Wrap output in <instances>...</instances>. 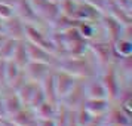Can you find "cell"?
<instances>
[{
	"label": "cell",
	"mask_w": 132,
	"mask_h": 126,
	"mask_svg": "<svg viewBox=\"0 0 132 126\" xmlns=\"http://www.w3.org/2000/svg\"><path fill=\"white\" fill-rule=\"evenodd\" d=\"M55 68H60L64 71L73 74L77 79H89L94 77L96 74H100L101 68L98 65V62L95 61L94 55L90 54V51L88 49V52L79 56H62L58 58Z\"/></svg>",
	"instance_id": "cell-1"
},
{
	"label": "cell",
	"mask_w": 132,
	"mask_h": 126,
	"mask_svg": "<svg viewBox=\"0 0 132 126\" xmlns=\"http://www.w3.org/2000/svg\"><path fill=\"white\" fill-rule=\"evenodd\" d=\"M100 79H101L104 88L107 90V98L113 102L117 96H119L122 86H120V79H119V73L116 68V62H111L102 68L100 71Z\"/></svg>",
	"instance_id": "cell-2"
},
{
	"label": "cell",
	"mask_w": 132,
	"mask_h": 126,
	"mask_svg": "<svg viewBox=\"0 0 132 126\" xmlns=\"http://www.w3.org/2000/svg\"><path fill=\"white\" fill-rule=\"evenodd\" d=\"M89 51L90 54L94 55V58L98 62L101 70L108 64L116 62L113 45L108 40H92V42H89Z\"/></svg>",
	"instance_id": "cell-3"
},
{
	"label": "cell",
	"mask_w": 132,
	"mask_h": 126,
	"mask_svg": "<svg viewBox=\"0 0 132 126\" xmlns=\"http://www.w3.org/2000/svg\"><path fill=\"white\" fill-rule=\"evenodd\" d=\"M13 13H15L18 18L22 19L25 24L37 25V24L45 22L43 19L39 18V15L36 13L33 5L30 3V0H16L15 5H13Z\"/></svg>",
	"instance_id": "cell-4"
},
{
	"label": "cell",
	"mask_w": 132,
	"mask_h": 126,
	"mask_svg": "<svg viewBox=\"0 0 132 126\" xmlns=\"http://www.w3.org/2000/svg\"><path fill=\"white\" fill-rule=\"evenodd\" d=\"M0 30L3 31L7 37L15 39V40L25 39V22L21 18H18L15 13L11 18L3 19V22L0 25Z\"/></svg>",
	"instance_id": "cell-5"
},
{
	"label": "cell",
	"mask_w": 132,
	"mask_h": 126,
	"mask_svg": "<svg viewBox=\"0 0 132 126\" xmlns=\"http://www.w3.org/2000/svg\"><path fill=\"white\" fill-rule=\"evenodd\" d=\"M86 99V90H85V79H77L76 83L73 86L70 92L67 94L61 102L65 104L68 108H76L80 104H83V101Z\"/></svg>",
	"instance_id": "cell-6"
},
{
	"label": "cell",
	"mask_w": 132,
	"mask_h": 126,
	"mask_svg": "<svg viewBox=\"0 0 132 126\" xmlns=\"http://www.w3.org/2000/svg\"><path fill=\"white\" fill-rule=\"evenodd\" d=\"M100 22L102 25V30L105 33V37L110 43H114L120 36H122V31H123V27L125 25L120 24L117 19H114L113 16H110L108 13H102L101 18H100Z\"/></svg>",
	"instance_id": "cell-7"
},
{
	"label": "cell",
	"mask_w": 132,
	"mask_h": 126,
	"mask_svg": "<svg viewBox=\"0 0 132 126\" xmlns=\"http://www.w3.org/2000/svg\"><path fill=\"white\" fill-rule=\"evenodd\" d=\"M0 94H2V99H3V105H5V111H6L7 117L16 113L22 107V101L19 98L18 92L13 90L11 86H5L3 89H0Z\"/></svg>",
	"instance_id": "cell-8"
},
{
	"label": "cell",
	"mask_w": 132,
	"mask_h": 126,
	"mask_svg": "<svg viewBox=\"0 0 132 126\" xmlns=\"http://www.w3.org/2000/svg\"><path fill=\"white\" fill-rule=\"evenodd\" d=\"M25 43H27V52H28V58H30V61L46 62V64H49V65H54V67L56 65V61H58V58H56L52 52H49V51H46L45 48H42V46H37V45L28 42V40H25Z\"/></svg>",
	"instance_id": "cell-9"
},
{
	"label": "cell",
	"mask_w": 132,
	"mask_h": 126,
	"mask_svg": "<svg viewBox=\"0 0 132 126\" xmlns=\"http://www.w3.org/2000/svg\"><path fill=\"white\" fill-rule=\"evenodd\" d=\"M101 15H102L101 11H98L96 7L89 5L88 2L80 0L76 5V11H74L73 19H76V21H100Z\"/></svg>",
	"instance_id": "cell-10"
},
{
	"label": "cell",
	"mask_w": 132,
	"mask_h": 126,
	"mask_svg": "<svg viewBox=\"0 0 132 126\" xmlns=\"http://www.w3.org/2000/svg\"><path fill=\"white\" fill-rule=\"evenodd\" d=\"M76 80H77V77H74L73 74L64 71V70H60V68H55V82H56V92H58L60 101L70 92V89L76 83Z\"/></svg>",
	"instance_id": "cell-11"
},
{
	"label": "cell",
	"mask_w": 132,
	"mask_h": 126,
	"mask_svg": "<svg viewBox=\"0 0 132 126\" xmlns=\"http://www.w3.org/2000/svg\"><path fill=\"white\" fill-rule=\"evenodd\" d=\"M54 68V65H49L46 62H39V61H28V64L24 67V71L27 74V79L33 82H42L48 76V73Z\"/></svg>",
	"instance_id": "cell-12"
},
{
	"label": "cell",
	"mask_w": 132,
	"mask_h": 126,
	"mask_svg": "<svg viewBox=\"0 0 132 126\" xmlns=\"http://www.w3.org/2000/svg\"><path fill=\"white\" fill-rule=\"evenodd\" d=\"M105 119H107V125L131 126V116L126 114L116 102H111V105L108 107L107 113H105Z\"/></svg>",
	"instance_id": "cell-13"
},
{
	"label": "cell",
	"mask_w": 132,
	"mask_h": 126,
	"mask_svg": "<svg viewBox=\"0 0 132 126\" xmlns=\"http://www.w3.org/2000/svg\"><path fill=\"white\" fill-rule=\"evenodd\" d=\"M9 119L19 126H34L36 125V120H37V116H36L34 108L28 107V105H22L16 113L9 116Z\"/></svg>",
	"instance_id": "cell-14"
},
{
	"label": "cell",
	"mask_w": 132,
	"mask_h": 126,
	"mask_svg": "<svg viewBox=\"0 0 132 126\" xmlns=\"http://www.w3.org/2000/svg\"><path fill=\"white\" fill-rule=\"evenodd\" d=\"M40 86L43 89V94L46 96V101L58 104L60 98H58V92H56V82H55V67L48 73V76L40 82Z\"/></svg>",
	"instance_id": "cell-15"
},
{
	"label": "cell",
	"mask_w": 132,
	"mask_h": 126,
	"mask_svg": "<svg viewBox=\"0 0 132 126\" xmlns=\"http://www.w3.org/2000/svg\"><path fill=\"white\" fill-rule=\"evenodd\" d=\"M85 90H86V98H107V90L100 79V74L85 79Z\"/></svg>",
	"instance_id": "cell-16"
},
{
	"label": "cell",
	"mask_w": 132,
	"mask_h": 126,
	"mask_svg": "<svg viewBox=\"0 0 132 126\" xmlns=\"http://www.w3.org/2000/svg\"><path fill=\"white\" fill-rule=\"evenodd\" d=\"M104 13H108L110 16H113L114 19H117L120 24H123V25L132 24V15L128 13L126 11H123L114 0H108L107 2V7H105Z\"/></svg>",
	"instance_id": "cell-17"
},
{
	"label": "cell",
	"mask_w": 132,
	"mask_h": 126,
	"mask_svg": "<svg viewBox=\"0 0 132 126\" xmlns=\"http://www.w3.org/2000/svg\"><path fill=\"white\" fill-rule=\"evenodd\" d=\"M83 105L90 114H105L111 105V101L108 98H86Z\"/></svg>",
	"instance_id": "cell-18"
},
{
	"label": "cell",
	"mask_w": 132,
	"mask_h": 126,
	"mask_svg": "<svg viewBox=\"0 0 132 126\" xmlns=\"http://www.w3.org/2000/svg\"><path fill=\"white\" fill-rule=\"evenodd\" d=\"M11 60L19 67V68H24L27 64H28V52H27V43H25V39H21L16 42V46L13 49V54Z\"/></svg>",
	"instance_id": "cell-19"
},
{
	"label": "cell",
	"mask_w": 132,
	"mask_h": 126,
	"mask_svg": "<svg viewBox=\"0 0 132 126\" xmlns=\"http://www.w3.org/2000/svg\"><path fill=\"white\" fill-rule=\"evenodd\" d=\"M111 45H113V51H114V55H116V61L119 60V58L132 55V37L120 36Z\"/></svg>",
	"instance_id": "cell-20"
},
{
	"label": "cell",
	"mask_w": 132,
	"mask_h": 126,
	"mask_svg": "<svg viewBox=\"0 0 132 126\" xmlns=\"http://www.w3.org/2000/svg\"><path fill=\"white\" fill-rule=\"evenodd\" d=\"M56 105L58 104H54V102H49L45 99L40 105H37L34 108L37 119H52L56 113Z\"/></svg>",
	"instance_id": "cell-21"
},
{
	"label": "cell",
	"mask_w": 132,
	"mask_h": 126,
	"mask_svg": "<svg viewBox=\"0 0 132 126\" xmlns=\"http://www.w3.org/2000/svg\"><path fill=\"white\" fill-rule=\"evenodd\" d=\"M74 116H76V120H77L79 126H88L90 119H92V114L85 108L83 104H80L79 107L74 108Z\"/></svg>",
	"instance_id": "cell-22"
},
{
	"label": "cell",
	"mask_w": 132,
	"mask_h": 126,
	"mask_svg": "<svg viewBox=\"0 0 132 126\" xmlns=\"http://www.w3.org/2000/svg\"><path fill=\"white\" fill-rule=\"evenodd\" d=\"M16 42H18V40L7 37V40L3 43L2 48H0V58H2V60H11V58H12V54H13L15 46H16Z\"/></svg>",
	"instance_id": "cell-23"
},
{
	"label": "cell",
	"mask_w": 132,
	"mask_h": 126,
	"mask_svg": "<svg viewBox=\"0 0 132 126\" xmlns=\"http://www.w3.org/2000/svg\"><path fill=\"white\" fill-rule=\"evenodd\" d=\"M19 71H21V68H19L12 60H6V80H7V86H9V83L12 82L13 79L18 76Z\"/></svg>",
	"instance_id": "cell-24"
},
{
	"label": "cell",
	"mask_w": 132,
	"mask_h": 126,
	"mask_svg": "<svg viewBox=\"0 0 132 126\" xmlns=\"http://www.w3.org/2000/svg\"><path fill=\"white\" fill-rule=\"evenodd\" d=\"M5 86H7L6 80V60L0 58V88L3 89Z\"/></svg>",
	"instance_id": "cell-25"
},
{
	"label": "cell",
	"mask_w": 132,
	"mask_h": 126,
	"mask_svg": "<svg viewBox=\"0 0 132 126\" xmlns=\"http://www.w3.org/2000/svg\"><path fill=\"white\" fill-rule=\"evenodd\" d=\"M13 15V7L7 6L5 3H0V18L2 19H7Z\"/></svg>",
	"instance_id": "cell-26"
},
{
	"label": "cell",
	"mask_w": 132,
	"mask_h": 126,
	"mask_svg": "<svg viewBox=\"0 0 132 126\" xmlns=\"http://www.w3.org/2000/svg\"><path fill=\"white\" fill-rule=\"evenodd\" d=\"M85 2H88L89 5H92L94 7H96L98 11H101V12L104 13L105 7H107V2L108 0H85Z\"/></svg>",
	"instance_id": "cell-27"
},
{
	"label": "cell",
	"mask_w": 132,
	"mask_h": 126,
	"mask_svg": "<svg viewBox=\"0 0 132 126\" xmlns=\"http://www.w3.org/2000/svg\"><path fill=\"white\" fill-rule=\"evenodd\" d=\"M123 11H126L128 13L132 12V0H114Z\"/></svg>",
	"instance_id": "cell-28"
},
{
	"label": "cell",
	"mask_w": 132,
	"mask_h": 126,
	"mask_svg": "<svg viewBox=\"0 0 132 126\" xmlns=\"http://www.w3.org/2000/svg\"><path fill=\"white\" fill-rule=\"evenodd\" d=\"M36 125L37 126H56V123H55L54 117H52V119H37Z\"/></svg>",
	"instance_id": "cell-29"
},
{
	"label": "cell",
	"mask_w": 132,
	"mask_h": 126,
	"mask_svg": "<svg viewBox=\"0 0 132 126\" xmlns=\"http://www.w3.org/2000/svg\"><path fill=\"white\" fill-rule=\"evenodd\" d=\"M7 117L6 111H5V105H3V99H2V94H0V119H5Z\"/></svg>",
	"instance_id": "cell-30"
},
{
	"label": "cell",
	"mask_w": 132,
	"mask_h": 126,
	"mask_svg": "<svg viewBox=\"0 0 132 126\" xmlns=\"http://www.w3.org/2000/svg\"><path fill=\"white\" fill-rule=\"evenodd\" d=\"M6 40H7V36H6V34H5L2 30H0V48H2V45L6 42Z\"/></svg>",
	"instance_id": "cell-31"
},
{
	"label": "cell",
	"mask_w": 132,
	"mask_h": 126,
	"mask_svg": "<svg viewBox=\"0 0 132 126\" xmlns=\"http://www.w3.org/2000/svg\"><path fill=\"white\" fill-rule=\"evenodd\" d=\"M15 2H16V0H0V3H5V5L12 6V7H13V5H15Z\"/></svg>",
	"instance_id": "cell-32"
},
{
	"label": "cell",
	"mask_w": 132,
	"mask_h": 126,
	"mask_svg": "<svg viewBox=\"0 0 132 126\" xmlns=\"http://www.w3.org/2000/svg\"><path fill=\"white\" fill-rule=\"evenodd\" d=\"M49 2H54V3H60V0H49Z\"/></svg>",
	"instance_id": "cell-33"
},
{
	"label": "cell",
	"mask_w": 132,
	"mask_h": 126,
	"mask_svg": "<svg viewBox=\"0 0 132 126\" xmlns=\"http://www.w3.org/2000/svg\"><path fill=\"white\" fill-rule=\"evenodd\" d=\"M107 126H125V125H107Z\"/></svg>",
	"instance_id": "cell-34"
},
{
	"label": "cell",
	"mask_w": 132,
	"mask_h": 126,
	"mask_svg": "<svg viewBox=\"0 0 132 126\" xmlns=\"http://www.w3.org/2000/svg\"><path fill=\"white\" fill-rule=\"evenodd\" d=\"M2 22H3V19H2V18H0V25H2Z\"/></svg>",
	"instance_id": "cell-35"
},
{
	"label": "cell",
	"mask_w": 132,
	"mask_h": 126,
	"mask_svg": "<svg viewBox=\"0 0 132 126\" xmlns=\"http://www.w3.org/2000/svg\"><path fill=\"white\" fill-rule=\"evenodd\" d=\"M0 126H2V119H0Z\"/></svg>",
	"instance_id": "cell-36"
},
{
	"label": "cell",
	"mask_w": 132,
	"mask_h": 126,
	"mask_svg": "<svg viewBox=\"0 0 132 126\" xmlns=\"http://www.w3.org/2000/svg\"><path fill=\"white\" fill-rule=\"evenodd\" d=\"M76 2H80V0H76Z\"/></svg>",
	"instance_id": "cell-37"
},
{
	"label": "cell",
	"mask_w": 132,
	"mask_h": 126,
	"mask_svg": "<svg viewBox=\"0 0 132 126\" xmlns=\"http://www.w3.org/2000/svg\"><path fill=\"white\" fill-rule=\"evenodd\" d=\"M34 126H37V125H34Z\"/></svg>",
	"instance_id": "cell-38"
},
{
	"label": "cell",
	"mask_w": 132,
	"mask_h": 126,
	"mask_svg": "<svg viewBox=\"0 0 132 126\" xmlns=\"http://www.w3.org/2000/svg\"><path fill=\"white\" fill-rule=\"evenodd\" d=\"M0 89H2V88H0Z\"/></svg>",
	"instance_id": "cell-39"
}]
</instances>
